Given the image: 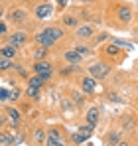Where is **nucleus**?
<instances>
[{
    "mask_svg": "<svg viewBox=\"0 0 138 146\" xmlns=\"http://www.w3.org/2000/svg\"><path fill=\"white\" fill-rule=\"evenodd\" d=\"M34 73L46 83V81H49L51 77H53V73H55V69H53V63H49V61H34Z\"/></svg>",
    "mask_w": 138,
    "mask_h": 146,
    "instance_id": "obj_1",
    "label": "nucleus"
},
{
    "mask_svg": "<svg viewBox=\"0 0 138 146\" xmlns=\"http://www.w3.org/2000/svg\"><path fill=\"white\" fill-rule=\"evenodd\" d=\"M87 69H89V75H91L93 79L101 81V79H105V77L111 73V65L105 63V61H95V63H91Z\"/></svg>",
    "mask_w": 138,
    "mask_h": 146,
    "instance_id": "obj_2",
    "label": "nucleus"
},
{
    "mask_svg": "<svg viewBox=\"0 0 138 146\" xmlns=\"http://www.w3.org/2000/svg\"><path fill=\"white\" fill-rule=\"evenodd\" d=\"M53 14V6L49 4V2H40L36 8H34V16L38 18V20H46Z\"/></svg>",
    "mask_w": 138,
    "mask_h": 146,
    "instance_id": "obj_3",
    "label": "nucleus"
},
{
    "mask_svg": "<svg viewBox=\"0 0 138 146\" xmlns=\"http://www.w3.org/2000/svg\"><path fill=\"white\" fill-rule=\"evenodd\" d=\"M8 20L12 22V24H24L26 20H28V12L24 10V8H12L10 12H8Z\"/></svg>",
    "mask_w": 138,
    "mask_h": 146,
    "instance_id": "obj_4",
    "label": "nucleus"
},
{
    "mask_svg": "<svg viewBox=\"0 0 138 146\" xmlns=\"http://www.w3.org/2000/svg\"><path fill=\"white\" fill-rule=\"evenodd\" d=\"M95 36V28L91 24H81L79 28H75V38L77 40H91Z\"/></svg>",
    "mask_w": 138,
    "mask_h": 146,
    "instance_id": "obj_5",
    "label": "nucleus"
},
{
    "mask_svg": "<svg viewBox=\"0 0 138 146\" xmlns=\"http://www.w3.org/2000/svg\"><path fill=\"white\" fill-rule=\"evenodd\" d=\"M26 42H28V34L26 32H14V34L8 36V44L14 46V48H18V49L22 48Z\"/></svg>",
    "mask_w": 138,
    "mask_h": 146,
    "instance_id": "obj_6",
    "label": "nucleus"
},
{
    "mask_svg": "<svg viewBox=\"0 0 138 146\" xmlns=\"http://www.w3.org/2000/svg\"><path fill=\"white\" fill-rule=\"evenodd\" d=\"M34 42H36L38 46H42V48H46V49L53 48V46L57 44L55 40H51V38L47 36V34H46V32H44V30H42L40 34H36V36H34Z\"/></svg>",
    "mask_w": 138,
    "mask_h": 146,
    "instance_id": "obj_7",
    "label": "nucleus"
},
{
    "mask_svg": "<svg viewBox=\"0 0 138 146\" xmlns=\"http://www.w3.org/2000/svg\"><path fill=\"white\" fill-rule=\"evenodd\" d=\"M81 89L85 91V93H95L97 91V79H93L91 75H87V77H81Z\"/></svg>",
    "mask_w": 138,
    "mask_h": 146,
    "instance_id": "obj_8",
    "label": "nucleus"
},
{
    "mask_svg": "<svg viewBox=\"0 0 138 146\" xmlns=\"http://www.w3.org/2000/svg\"><path fill=\"white\" fill-rule=\"evenodd\" d=\"M18 55V48H14V46H10V44H6V46H0V57H4V59H14Z\"/></svg>",
    "mask_w": 138,
    "mask_h": 146,
    "instance_id": "obj_9",
    "label": "nucleus"
},
{
    "mask_svg": "<svg viewBox=\"0 0 138 146\" xmlns=\"http://www.w3.org/2000/svg\"><path fill=\"white\" fill-rule=\"evenodd\" d=\"M44 32H46L51 40H55V42H59V40L65 36V32H63V28H61V26H49V28L44 30Z\"/></svg>",
    "mask_w": 138,
    "mask_h": 146,
    "instance_id": "obj_10",
    "label": "nucleus"
},
{
    "mask_svg": "<svg viewBox=\"0 0 138 146\" xmlns=\"http://www.w3.org/2000/svg\"><path fill=\"white\" fill-rule=\"evenodd\" d=\"M63 59L69 61L71 65H79V63L83 61V57H81L75 49H65V51H63Z\"/></svg>",
    "mask_w": 138,
    "mask_h": 146,
    "instance_id": "obj_11",
    "label": "nucleus"
},
{
    "mask_svg": "<svg viewBox=\"0 0 138 146\" xmlns=\"http://www.w3.org/2000/svg\"><path fill=\"white\" fill-rule=\"evenodd\" d=\"M99 109L97 107H91L89 111H87V115H85V122L87 124H91V126H97V122H99Z\"/></svg>",
    "mask_w": 138,
    "mask_h": 146,
    "instance_id": "obj_12",
    "label": "nucleus"
},
{
    "mask_svg": "<svg viewBox=\"0 0 138 146\" xmlns=\"http://www.w3.org/2000/svg\"><path fill=\"white\" fill-rule=\"evenodd\" d=\"M118 20H120V22H124V24H128V22L132 20V10H130L126 4L118 8Z\"/></svg>",
    "mask_w": 138,
    "mask_h": 146,
    "instance_id": "obj_13",
    "label": "nucleus"
},
{
    "mask_svg": "<svg viewBox=\"0 0 138 146\" xmlns=\"http://www.w3.org/2000/svg\"><path fill=\"white\" fill-rule=\"evenodd\" d=\"M6 115H8V119L12 121V126H18V124H20V121H22L20 111H18V109H14V107H10V109L6 111Z\"/></svg>",
    "mask_w": 138,
    "mask_h": 146,
    "instance_id": "obj_14",
    "label": "nucleus"
},
{
    "mask_svg": "<svg viewBox=\"0 0 138 146\" xmlns=\"http://www.w3.org/2000/svg\"><path fill=\"white\" fill-rule=\"evenodd\" d=\"M47 138V132L44 128H36L34 132H32V140H34V144H42V142H46Z\"/></svg>",
    "mask_w": 138,
    "mask_h": 146,
    "instance_id": "obj_15",
    "label": "nucleus"
},
{
    "mask_svg": "<svg viewBox=\"0 0 138 146\" xmlns=\"http://www.w3.org/2000/svg\"><path fill=\"white\" fill-rule=\"evenodd\" d=\"M14 136H12V132H8V130H0V146H12L14 144Z\"/></svg>",
    "mask_w": 138,
    "mask_h": 146,
    "instance_id": "obj_16",
    "label": "nucleus"
},
{
    "mask_svg": "<svg viewBox=\"0 0 138 146\" xmlns=\"http://www.w3.org/2000/svg\"><path fill=\"white\" fill-rule=\"evenodd\" d=\"M47 55V49L42 48V46H38V48L32 49V59H36V61H44Z\"/></svg>",
    "mask_w": 138,
    "mask_h": 146,
    "instance_id": "obj_17",
    "label": "nucleus"
},
{
    "mask_svg": "<svg viewBox=\"0 0 138 146\" xmlns=\"http://www.w3.org/2000/svg\"><path fill=\"white\" fill-rule=\"evenodd\" d=\"M93 130H95V126H91V124H83V126H79V128H77V132H79L85 140H87L89 136H93Z\"/></svg>",
    "mask_w": 138,
    "mask_h": 146,
    "instance_id": "obj_18",
    "label": "nucleus"
},
{
    "mask_svg": "<svg viewBox=\"0 0 138 146\" xmlns=\"http://www.w3.org/2000/svg\"><path fill=\"white\" fill-rule=\"evenodd\" d=\"M61 24L65 26V28H79V20L75 16H63Z\"/></svg>",
    "mask_w": 138,
    "mask_h": 146,
    "instance_id": "obj_19",
    "label": "nucleus"
},
{
    "mask_svg": "<svg viewBox=\"0 0 138 146\" xmlns=\"http://www.w3.org/2000/svg\"><path fill=\"white\" fill-rule=\"evenodd\" d=\"M26 95H28V99L40 101V99H42V89H36V87H28V89H26Z\"/></svg>",
    "mask_w": 138,
    "mask_h": 146,
    "instance_id": "obj_20",
    "label": "nucleus"
},
{
    "mask_svg": "<svg viewBox=\"0 0 138 146\" xmlns=\"http://www.w3.org/2000/svg\"><path fill=\"white\" fill-rule=\"evenodd\" d=\"M28 87H36V89H42L44 87V81L38 77V75H34V77H30L28 79Z\"/></svg>",
    "mask_w": 138,
    "mask_h": 146,
    "instance_id": "obj_21",
    "label": "nucleus"
},
{
    "mask_svg": "<svg viewBox=\"0 0 138 146\" xmlns=\"http://www.w3.org/2000/svg\"><path fill=\"white\" fill-rule=\"evenodd\" d=\"M46 146H65L63 138H53V136H47L46 138Z\"/></svg>",
    "mask_w": 138,
    "mask_h": 146,
    "instance_id": "obj_22",
    "label": "nucleus"
},
{
    "mask_svg": "<svg viewBox=\"0 0 138 146\" xmlns=\"http://www.w3.org/2000/svg\"><path fill=\"white\" fill-rule=\"evenodd\" d=\"M47 136H53V138H63V132H61V128H59V126H53V128H49V130H47Z\"/></svg>",
    "mask_w": 138,
    "mask_h": 146,
    "instance_id": "obj_23",
    "label": "nucleus"
},
{
    "mask_svg": "<svg viewBox=\"0 0 138 146\" xmlns=\"http://www.w3.org/2000/svg\"><path fill=\"white\" fill-rule=\"evenodd\" d=\"M120 142V136H118V132H111L109 136H107V144H118Z\"/></svg>",
    "mask_w": 138,
    "mask_h": 146,
    "instance_id": "obj_24",
    "label": "nucleus"
},
{
    "mask_svg": "<svg viewBox=\"0 0 138 146\" xmlns=\"http://www.w3.org/2000/svg\"><path fill=\"white\" fill-rule=\"evenodd\" d=\"M105 51H107V55H111V57H113V55H118V51H120V49H118L116 44H111V46H107V48H105Z\"/></svg>",
    "mask_w": 138,
    "mask_h": 146,
    "instance_id": "obj_25",
    "label": "nucleus"
},
{
    "mask_svg": "<svg viewBox=\"0 0 138 146\" xmlns=\"http://www.w3.org/2000/svg\"><path fill=\"white\" fill-rule=\"evenodd\" d=\"M10 67H14V65H12V61H10V59L0 57V71H8Z\"/></svg>",
    "mask_w": 138,
    "mask_h": 146,
    "instance_id": "obj_26",
    "label": "nucleus"
},
{
    "mask_svg": "<svg viewBox=\"0 0 138 146\" xmlns=\"http://www.w3.org/2000/svg\"><path fill=\"white\" fill-rule=\"evenodd\" d=\"M71 140H73V144H77V146H81L85 142V138H83L79 132H73V134H71Z\"/></svg>",
    "mask_w": 138,
    "mask_h": 146,
    "instance_id": "obj_27",
    "label": "nucleus"
},
{
    "mask_svg": "<svg viewBox=\"0 0 138 146\" xmlns=\"http://www.w3.org/2000/svg\"><path fill=\"white\" fill-rule=\"evenodd\" d=\"M75 51H77L81 57H85V55H89V53H91V49L87 48V46H77V48H75Z\"/></svg>",
    "mask_w": 138,
    "mask_h": 146,
    "instance_id": "obj_28",
    "label": "nucleus"
},
{
    "mask_svg": "<svg viewBox=\"0 0 138 146\" xmlns=\"http://www.w3.org/2000/svg\"><path fill=\"white\" fill-rule=\"evenodd\" d=\"M10 93H12V91L0 87V103H2V101H10Z\"/></svg>",
    "mask_w": 138,
    "mask_h": 146,
    "instance_id": "obj_29",
    "label": "nucleus"
},
{
    "mask_svg": "<svg viewBox=\"0 0 138 146\" xmlns=\"http://www.w3.org/2000/svg\"><path fill=\"white\" fill-rule=\"evenodd\" d=\"M20 95H22V91H20V89H14V91L10 93V101H18Z\"/></svg>",
    "mask_w": 138,
    "mask_h": 146,
    "instance_id": "obj_30",
    "label": "nucleus"
},
{
    "mask_svg": "<svg viewBox=\"0 0 138 146\" xmlns=\"http://www.w3.org/2000/svg\"><path fill=\"white\" fill-rule=\"evenodd\" d=\"M6 32H8V28H6V24H4V22H0V36H4Z\"/></svg>",
    "mask_w": 138,
    "mask_h": 146,
    "instance_id": "obj_31",
    "label": "nucleus"
},
{
    "mask_svg": "<svg viewBox=\"0 0 138 146\" xmlns=\"http://www.w3.org/2000/svg\"><path fill=\"white\" fill-rule=\"evenodd\" d=\"M4 124H6V115H2V113H0V128H2Z\"/></svg>",
    "mask_w": 138,
    "mask_h": 146,
    "instance_id": "obj_32",
    "label": "nucleus"
},
{
    "mask_svg": "<svg viewBox=\"0 0 138 146\" xmlns=\"http://www.w3.org/2000/svg\"><path fill=\"white\" fill-rule=\"evenodd\" d=\"M67 2H69V0H57V4H59V8H65V6H67Z\"/></svg>",
    "mask_w": 138,
    "mask_h": 146,
    "instance_id": "obj_33",
    "label": "nucleus"
},
{
    "mask_svg": "<svg viewBox=\"0 0 138 146\" xmlns=\"http://www.w3.org/2000/svg\"><path fill=\"white\" fill-rule=\"evenodd\" d=\"M116 146H130V144H128V142H124V140H120V142H118Z\"/></svg>",
    "mask_w": 138,
    "mask_h": 146,
    "instance_id": "obj_34",
    "label": "nucleus"
},
{
    "mask_svg": "<svg viewBox=\"0 0 138 146\" xmlns=\"http://www.w3.org/2000/svg\"><path fill=\"white\" fill-rule=\"evenodd\" d=\"M0 18H2V10H0Z\"/></svg>",
    "mask_w": 138,
    "mask_h": 146,
    "instance_id": "obj_35",
    "label": "nucleus"
},
{
    "mask_svg": "<svg viewBox=\"0 0 138 146\" xmlns=\"http://www.w3.org/2000/svg\"><path fill=\"white\" fill-rule=\"evenodd\" d=\"M105 146H111V144H105Z\"/></svg>",
    "mask_w": 138,
    "mask_h": 146,
    "instance_id": "obj_36",
    "label": "nucleus"
},
{
    "mask_svg": "<svg viewBox=\"0 0 138 146\" xmlns=\"http://www.w3.org/2000/svg\"><path fill=\"white\" fill-rule=\"evenodd\" d=\"M36 146H42V144H36Z\"/></svg>",
    "mask_w": 138,
    "mask_h": 146,
    "instance_id": "obj_37",
    "label": "nucleus"
},
{
    "mask_svg": "<svg viewBox=\"0 0 138 146\" xmlns=\"http://www.w3.org/2000/svg\"><path fill=\"white\" fill-rule=\"evenodd\" d=\"M136 105H138V99H136Z\"/></svg>",
    "mask_w": 138,
    "mask_h": 146,
    "instance_id": "obj_38",
    "label": "nucleus"
},
{
    "mask_svg": "<svg viewBox=\"0 0 138 146\" xmlns=\"http://www.w3.org/2000/svg\"><path fill=\"white\" fill-rule=\"evenodd\" d=\"M0 105H2V103H0Z\"/></svg>",
    "mask_w": 138,
    "mask_h": 146,
    "instance_id": "obj_39",
    "label": "nucleus"
}]
</instances>
